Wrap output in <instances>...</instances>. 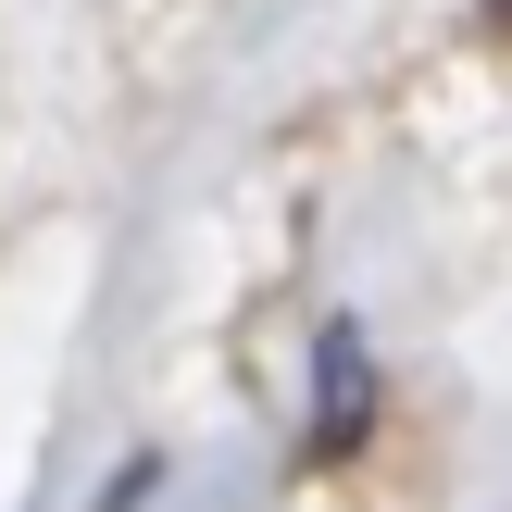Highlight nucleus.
Returning a JSON list of instances; mask_svg holds the SVG:
<instances>
[{
  "instance_id": "1",
  "label": "nucleus",
  "mask_w": 512,
  "mask_h": 512,
  "mask_svg": "<svg viewBox=\"0 0 512 512\" xmlns=\"http://www.w3.org/2000/svg\"><path fill=\"white\" fill-rule=\"evenodd\" d=\"M363 425H375V350L350 338V325H325L313 338V463L363 450Z\"/></svg>"
},
{
  "instance_id": "2",
  "label": "nucleus",
  "mask_w": 512,
  "mask_h": 512,
  "mask_svg": "<svg viewBox=\"0 0 512 512\" xmlns=\"http://www.w3.org/2000/svg\"><path fill=\"white\" fill-rule=\"evenodd\" d=\"M488 25H500V38H512V0H488Z\"/></svg>"
}]
</instances>
